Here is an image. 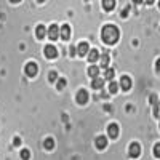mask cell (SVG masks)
Wrapping results in <instances>:
<instances>
[{"label": "cell", "instance_id": "cell-25", "mask_svg": "<svg viewBox=\"0 0 160 160\" xmlns=\"http://www.w3.org/2000/svg\"><path fill=\"white\" fill-rule=\"evenodd\" d=\"M155 71H157V74H160V58L155 61Z\"/></svg>", "mask_w": 160, "mask_h": 160}, {"label": "cell", "instance_id": "cell-12", "mask_svg": "<svg viewBox=\"0 0 160 160\" xmlns=\"http://www.w3.org/2000/svg\"><path fill=\"white\" fill-rule=\"evenodd\" d=\"M77 51H78V56H87L88 55V51H90V47H88V43H80L78 45V48H77Z\"/></svg>", "mask_w": 160, "mask_h": 160}, {"label": "cell", "instance_id": "cell-18", "mask_svg": "<svg viewBox=\"0 0 160 160\" xmlns=\"http://www.w3.org/2000/svg\"><path fill=\"white\" fill-rule=\"evenodd\" d=\"M114 69H111V68H106V71H104V78L106 80H109V82H111V80L114 78Z\"/></svg>", "mask_w": 160, "mask_h": 160}, {"label": "cell", "instance_id": "cell-4", "mask_svg": "<svg viewBox=\"0 0 160 160\" xmlns=\"http://www.w3.org/2000/svg\"><path fill=\"white\" fill-rule=\"evenodd\" d=\"M24 72L28 77H35L37 72H38V68H37V64L35 62H28L26 64V68H24Z\"/></svg>", "mask_w": 160, "mask_h": 160}, {"label": "cell", "instance_id": "cell-11", "mask_svg": "<svg viewBox=\"0 0 160 160\" xmlns=\"http://www.w3.org/2000/svg\"><path fill=\"white\" fill-rule=\"evenodd\" d=\"M102 85H104V78H101V77H95L91 80V88L93 90H99V88H102Z\"/></svg>", "mask_w": 160, "mask_h": 160}, {"label": "cell", "instance_id": "cell-15", "mask_svg": "<svg viewBox=\"0 0 160 160\" xmlns=\"http://www.w3.org/2000/svg\"><path fill=\"white\" fill-rule=\"evenodd\" d=\"M115 7V0H102V8L106 11H111Z\"/></svg>", "mask_w": 160, "mask_h": 160}, {"label": "cell", "instance_id": "cell-14", "mask_svg": "<svg viewBox=\"0 0 160 160\" xmlns=\"http://www.w3.org/2000/svg\"><path fill=\"white\" fill-rule=\"evenodd\" d=\"M99 59V53H98V50H90L88 51V61L93 64V62H96Z\"/></svg>", "mask_w": 160, "mask_h": 160}, {"label": "cell", "instance_id": "cell-31", "mask_svg": "<svg viewBox=\"0 0 160 160\" xmlns=\"http://www.w3.org/2000/svg\"><path fill=\"white\" fill-rule=\"evenodd\" d=\"M158 7H160V2H158Z\"/></svg>", "mask_w": 160, "mask_h": 160}, {"label": "cell", "instance_id": "cell-7", "mask_svg": "<svg viewBox=\"0 0 160 160\" xmlns=\"http://www.w3.org/2000/svg\"><path fill=\"white\" fill-rule=\"evenodd\" d=\"M75 99H77L78 104H82V106L87 104V102H88V91H87V90H78Z\"/></svg>", "mask_w": 160, "mask_h": 160}, {"label": "cell", "instance_id": "cell-1", "mask_svg": "<svg viewBox=\"0 0 160 160\" xmlns=\"http://www.w3.org/2000/svg\"><path fill=\"white\" fill-rule=\"evenodd\" d=\"M118 37H120V32H118V29L115 28L114 24L104 26L102 31H101V38H102V42L108 43V45L117 43V42H118Z\"/></svg>", "mask_w": 160, "mask_h": 160}, {"label": "cell", "instance_id": "cell-8", "mask_svg": "<svg viewBox=\"0 0 160 160\" xmlns=\"http://www.w3.org/2000/svg\"><path fill=\"white\" fill-rule=\"evenodd\" d=\"M108 135H109V138H112V139H115V138L118 136V125H117V123H111V125L108 127Z\"/></svg>", "mask_w": 160, "mask_h": 160}, {"label": "cell", "instance_id": "cell-28", "mask_svg": "<svg viewBox=\"0 0 160 160\" xmlns=\"http://www.w3.org/2000/svg\"><path fill=\"white\" fill-rule=\"evenodd\" d=\"M11 3H18V2H21V0H10Z\"/></svg>", "mask_w": 160, "mask_h": 160}, {"label": "cell", "instance_id": "cell-19", "mask_svg": "<svg viewBox=\"0 0 160 160\" xmlns=\"http://www.w3.org/2000/svg\"><path fill=\"white\" fill-rule=\"evenodd\" d=\"M108 66H109V55H108V53H104V55L101 56V68L106 69Z\"/></svg>", "mask_w": 160, "mask_h": 160}, {"label": "cell", "instance_id": "cell-20", "mask_svg": "<svg viewBox=\"0 0 160 160\" xmlns=\"http://www.w3.org/2000/svg\"><path fill=\"white\" fill-rule=\"evenodd\" d=\"M117 90H118V85H117L115 82H112V80H111V83H109V91L112 93V95H115Z\"/></svg>", "mask_w": 160, "mask_h": 160}, {"label": "cell", "instance_id": "cell-3", "mask_svg": "<svg viewBox=\"0 0 160 160\" xmlns=\"http://www.w3.org/2000/svg\"><path fill=\"white\" fill-rule=\"evenodd\" d=\"M128 155L131 158H138L141 155V146L138 142H131L130 144V149H128Z\"/></svg>", "mask_w": 160, "mask_h": 160}, {"label": "cell", "instance_id": "cell-22", "mask_svg": "<svg viewBox=\"0 0 160 160\" xmlns=\"http://www.w3.org/2000/svg\"><path fill=\"white\" fill-rule=\"evenodd\" d=\"M66 87V78H58L56 80V88L58 90H62Z\"/></svg>", "mask_w": 160, "mask_h": 160}, {"label": "cell", "instance_id": "cell-24", "mask_svg": "<svg viewBox=\"0 0 160 160\" xmlns=\"http://www.w3.org/2000/svg\"><path fill=\"white\" fill-rule=\"evenodd\" d=\"M48 80H50L51 83H53V82H56V80H58V74H56V72H50V75H48Z\"/></svg>", "mask_w": 160, "mask_h": 160}, {"label": "cell", "instance_id": "cell-30", "mask_svg": "<svg viewBox=\"0 0 160 160\" xmlns=\"http://www.w3.org/2000/svg\"><path fill=\"white\" fill-rule=\"evenodd\" d=\"M135 3H142V0H133Z\"/></svg>", "mask_w": 160, "mask_h": 160}, {"label": "cell", "instance_id": "cell-26", "mask_svg": "<svg viewBox=\"0 0 160 160\" xmlns=\"http://www.w3.org/2000/svg\"><path fill=\"white\" fill-rule=\"evenodd\" d=\"M13 144H15V146H19V144H21V139H19V138H15V141H13Z\"/></svg>", "mask_w": 160, "mask_h": 160}, {"label": "cell", "instance_id": "cell-16", "mask_svg": "<svg viewBox=\"0 0 160 160\" xmlns=\"http://www.w3.org/2000/svg\"><path fill=\"white\" fill-rule=\"evenodd\" d=\"M98 74H99V68H98V66H90V68H88V75L91 78L98 77Z\"/></svg>", "mask_w": 160, "mask_h": 160}, {"label": "cell", "instance_id": "cell-29", "mask_svg": "<svg viewBox=\"0 0 160 160\" xmlns=\"http://www.w3.org/2000/svg\"><path fill=\"white\" fill-rule=\"evenodd\" d=\"M146 3H149V5H151V3H154V0H146Z\"/></svg>", "mask_w": 160, "mask_h": 160}, {"label": "cell", "instance_id": "cell-6", "mask_svg": "<svg viewBox=\"0 0 160 160\" xmlns=\"http://www.w3.org/2000/svg\"><path fill=\"white\" fill-rule=\"evenodd\" d=\"M45 58H48V59L58 58V50L53 47V45H47V47H45Z\"/></svg>", "mask_w": 160, "mask_h": 160}, {"label": "cell", "instance_id": "cell-23", "mask_svg": "<svg viewBox=\"0 0 160 160\" xmlns=\"http://www.w3.org/2000/svg\"><path fill=\"white\" fill-rule=\"evenodd\" d=\"M154 155H155L157 158H160V142H157V144L154 146Z\"/></svg>", "mask_w": 160, "mask_h": 160}, {"label": "cell", "instance_id": "cell-13", "mask_svg": "<svg viewBox=\"0 0 160 160\" xmlns=\"http://www.w3.org/2000/svg\"><path fill=\"white\" fill-rule=\"evenodd\" d=\"M35 35H37V38H40V40L45 38V37H47V29H45V26H42V24L37 26V29H35Z\"/></svg>", "mask_w": 160, "mask_h": 160}, {"label": "cell", "instance_id": "cell-9", "mask_svg": "<svg viewBox=\"0 0 160 160\" xmlns=\"http://www.w3.org/2000/svg\"><path fill=\"white\" fill-rule=\"evenodd\" d=\"M95 144H96V148L99 151H102V149L108 148V138H106V136H98L96 141H95Z\"/></svg>", "mask_w": 160, "mask_h": 160}, {"label": "cell", "instance_id": "cell-21", "mask_svg": "<svg viewBox=\"0 0 160 160\" xmlns=\"http://www.w3.org/2000/svg\"><path fill=\"white\" fill-rule=\"evenodd\" d=\"M21 158H22V160H29V158H31L29 149H22V151H21Z\"/></svg>", "mask_w": 160, "mask_h": 160}, {"label": "cell", "instance_id": "cell-10", "mask_svg": "<svg viewBox=\"0 0 160 160\" xmlns=\"http://www.w3.org/2000/svg\"><path fill=\"white\" fill-rule=\"evenodd\" d=\"M120 87H122L123 91H128L131 88V78L127 77V75H123L122 78H120Z\"/></svg>", "mask_w": 160, "mask_h": 160}, {"label": "cell", "instance_id": "cell-27", "mask_svg": "<svg viewBox=\"0 0 160 160\" xmlns=\"http://www.w3.org/2000/svg\"><path fill=\"white\" fill-rule=\"evenodd\" d=\"M127 15H128V8H125V10H123V13H122V16H123V18H125Z\"/></svg>", "mask_w": 160, "mask_h": 160}, {"label": "cell", "instance_id": "cell-17", "mask_svg": "<svg viewBox=\"0 0 160 160\" xmlns=\"http://www.w3.org/2000/svg\"><path fill=\"white\" fill-rule=\"evenodd\" d=\"M43 148H45L47 151H51L53 148H55V141H53V138H47V139H45Z\"/></svg>", "mask_w": 160, "mask_h": 160}, {"label": "cell", "instance_id": "cell-32", "mask_svg": "<svg viewBox=\"0 0 160 160\" xmlns=\"http://www.w3.org/2000/svg\"><path fill=\"white\" fill-rule=\"evenodd\" d=\"M87 2H90V0H87Z\"/></svg>", "mask_w": 160, "mask_h": 160}, {"label": "cell", "instance_id": "cell-2", "mask_svg": "<svg viewBox=\"0 0 160 160\" xmlns=\"http://www.w3.org/2000/svg\"><path fill=\"white\" fill-rule=\"evenodd\" d=\"M47 37L50 38V40H59V28H58V24H51L50 26V29L47 31Z\"/></svg>", "mask_w": 160, "mask_h": 160}, {"label": "cell", "instance_id": "cell-5", "mask_svg": "<svg viewBox=\"0 0 160 160\" xmlns=\"http://www.w3.org/2000/svg\"><path fill=\"white\" fill-rule=\"evenodd\" d=\"M59 38L61 40H69L71 38V26L69 24L61 26V29H59Z\"/></svg>", "mask_w": 160, "mask_h": 160}]
</instances>
